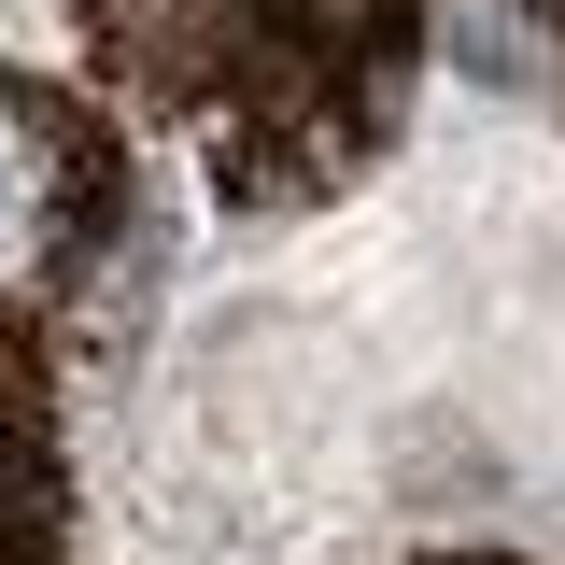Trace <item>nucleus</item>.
<instances>
[{
  "label": "nucleus",
  "instance_id": "nucleus-1",
  "mask_svg": "<svg viewBox=\"0 0 565 565\" xmlns=\"http://www.w3.org/2000/svg\"><path fill=\"white\" fill-rule=\"evenodd\" d=\"M14 226H29V170H14V141H0V255H14Z\"/></svg>",
  "mask_w": 565,
  "mask_h": 565
}]
</instances>
